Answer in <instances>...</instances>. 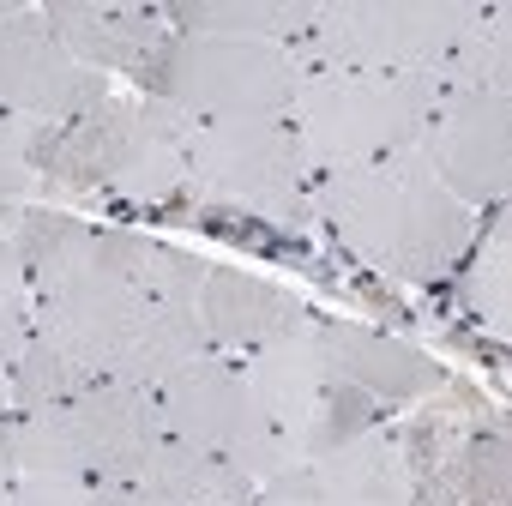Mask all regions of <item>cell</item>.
I'll list each match as a JSON object with an SVG mask.
<instances>
[{
	"label": "cell",
	"mask_w": 512,
	"mask_h": 506,
	"mask_svg": "<svg viewBox=\"0 0 512 506\" xmlns=\"http://www.w3.org/2000/svg\"><path fill=\"white\" fill-rule=\"evenodd\" d=\"M7 235L31 278L37 332L91 374H109L139 314V284L121 260V229L79 223L55 205H7Z\"/></svg>",
	"instance_id": "1"
},
{
	"label": "cell",
	"mask_w": 512,
	"mask_h": 506,
	"mask_svg": "<svg viewBox=\"0 0 512 506\" xmlns=\"http://www.w3.org/2000/svg\"><path fill=\"white\" fill-rule=\"evenodd\" d=\"M314 217L374 272L428 284L476 241V217L434 181L422 151H398L362 169L314 175Z\"/></svg>",
	"instance_id": "2"
},
{
	"label": "cell",
	"mask_w": 512,
	"mask_h": 506,
	"mask_svg": "<svg viewBox=\"0 0 512 506\" xmlns=\"http://www.w3.org/2000/svg\"><path fill=\"white\" fill-rule=\"evenodd\" d=\"M199 121L157 97H103L73 121H49L37 151V187L49 199H169L187 181V145Z\"/></svg>",
	"instance_id": "3"
},
{
	"label": "cell",
	"mask_w": 512,
	"mask_h": 506,
	"mask_svg": "<svg viewBox=\"0 0 512 506\" xmlns=\"http://www.w3.org/2000/svg\"><path fill=\"white\" fill-rule=\"evenodd\" d=\"M488 25L476 0H320L290 43L302 73H446V61Z\"/></svg>",
	"instance_id": "4"
},
{
	"label": "cell",
	"mask_w": 512,
	"mask_h": 506,
	"mask_svg": "<svg viewBox=\"0 0 512 506\" xmlns=\"http://www.w3.org/2000/svg\"><path fill=\"white\" fill-rule=\"evenodd\" d=\"M440 97H446V79L434 73H302L290 127L314 175H338V169L416 151Z\"/></svg>",
	"instance_id": "5"
},
{
	"label": "cell",
	"mask_w": 512,
	"mask_h": 506,
	"mask_svg": "<svg viewBox=\"0 0 512 506\" xmlns=\"http://www.w3.org/2000/svg\"><path fill=\"white\" fill-rule=\"evenodd\" d=\"M139 97H157L199 127L223 121H290L302 67L284 43H241L205 31H169L145 73L133 79Z\"/></svg>",
	"instance_id": "6"
},
{
	"label": "cell",
	"mask_w": 512,
	"mask_h": 506,
	"mask_svg": "<svg viewBox=\"0 0 512 506\" xmlns=\"http://www.w3.org/2000/svg\"><path fill=\"white\" fill-rule=\"evenodd\" d=\"M151 398H157V416H163L169 440H187V446H199L211 458H229L253 488L284 476V470H296L290 440L278 434V422L266 416V404L253 398L241 362H229V356L187 362Z\"/></svg>",
	"instance_id": "7"
},
{
	"label": "cell",
	"mask_w": 512,
	"mask_h": 506,
	"mask_svg": "<svg viewBox=\"0 0 512 506\" xmlns=\"http://www.w3.org/2000/svg\"><path fill=\"white\" fill-rule=\"evenodd\" d=\"M187 187L217 205L253 211L266 223H308L314 217V163L290 121H223L199 127L187 145Z\"/></svg>",
	"instance_id": "8"
},
{
	"label": "cell",
	"mask_w": 512,
	"mask_h": 506,
	"mask_svg": "<svg viewBox=\"0 0 512 506\" xmlns=\"http://www.w3.org/2000/svg\"><path fill=\"white\" fill-rule=\"evenodd\" d=\"M440 398L446 410L434 404L428 416L392 428L410 458V506H506V428L488 422L476 398H452V386Z\"/></svg>",
	"instance_id": "9"
},
{
	"label": "cell",
	"mask_w": 512,
	"mask_h": 506,
	"mask_svg": "<svg viewBox=\"0 0 512 506\" xmlns=\"http://www.w3.org/2000/svg\"><path fill=\"white\" fill-rule=\"evenodd\" d=\"M434 181L470 211H506L512 187V91H446L416 139Z\"/></svg>",
	"instance_id": "10"
},
{
	"label": "cell",
	"mask_w": 512,
	"mask_h": 506,
	"mask_svg": "<svg viewBox=\"0 0 512 506\" xmlns=\"http://www.w3.org/2000/svg\"><path fill=\"white\" fill-rule=\"evenodd\" d=\"M61 422H67L85 482H139L163 440L157 398L145 386H127L109 374H97L73 404H61Z\"/></svg>",
	"instance_id": "11"
},
{
	"label": "cell",
	"mask_w": 512,
	"mask_h": 506,
	"mask_svg": "<svg viewBox=\"0 0 512 506\" xmlns=\"http://www.w3.org/2000/svg\"><path fill=\"white\" fill-rule=\"evenodd\" d=\"M109 97V79L79 67L55 31L43 25V7H25L13 25H0V109L31 121H73Z\"/></svg>",
	"instance_id": "12"
},
{
	"label": "cell",
	"mask_w": 512,
	"mask_h": 506,
	"mask_svg": "<svg viewBox=\"0 0 512 506\" xmlns=\"http://www.w3.org/2000/svg\"><path fill=\"white\" fill-rule=\"evenodd\" d=\"M308 338H314V350H320L326 380H338V386H350V392H368V398H380L386 410H392V404H416V398H440V392L452 386L434 356H422L416 344H398V338H386V332L308 314Z\"/></svg>",
	"instance_id": "13"
},
{
	"label": "cell",
	"mask_w": 512,
	"mask_h": 506,
	"mask_svg": "<svg viewBox=\"0 0 512 506\" xmlns=\"http://www.w3.org/2000/svg\"><path fill=\"white\" fill-rule=\"evenodd\" d=\"M199 326H205V338H211L217 356L241 362V356L266 350L278 338H296L308 326V308L284 284H266V278H253V272H229V266H205Z\"/></svg>",
	"instance_id": "14"
},
{
	"label": "cell",
	"mask_w": 512,
	"mask_h": 506,
	"mask_svg": "<svg viewBox=\"0 0 512 506\" xmlns=\"http://www.w3.org/2000/svg\"><path fill=\"white\" fill-rule=\"evenodd\" d=\"M43 25L55 31V43L79 67H91V73H127V79H139L145 61L157 55V43L169 37L163 13L139 7V0H49Z\"/></svg>",
	"instance_id": "15"
},
{
	"label": "cell",
	"mask_w": 512,
	"mask_h": 506,
	"mask_svg": "<svg viewBox=\"0 0 512 506\" xmlns=\"http://www.w3.org/2000/svg\"><path fill=\"white\" fill-rule=\"evenodd\" d=\"M326 506H410V458L392 434V422L362 428L338 440L332 452L302 464Z\"/></svg>",
	"instance_id": "16"
},
{
	"label": "cell",
	"mask_w": 512,
	"mask_h": 506,
	"mask_svg": "<svg viewBox=\"0 0 512 506\" xmlns=\"http://www.w3.org/2000/svg\"><path fill=\"white\" fill-rule=\"evenodd\" d=\"M241 374H247L253 398L266 404V416L278 422V434L290 440V458H296V434H302V422L320 410V398H326V386H332L326 368H320V350H314L308 326H302L296 338H278V344H266V350L241 356Z\"/></svg>",
	"instance_id": "17"
},
{
	"label": "cell",
	"mask_w": 512,
	"mask_h": 506,
	"mask_svg": "<svg viewBox=\"0 0 512 506\" xmlns=\"http://www.w3.org/2000/svg\"><path fill=\"white\" fill-rule=\"evenodd\" d=\"M139 494L151 506H253V482L229 458H211L169 434L157 440V452L139 476Z\"/></svg>",
	"instance_id": "18"
},
{
	"label": "cell",
	"mask_w": 512,
	"mask_h": 506,
	"mask_svg": "<svg viewBox=\"0 0 512 506\" xmlns=\"http://www.w3.org/2000/svg\"><path fill=\"white\" fill-rule=\"evenodd\" d=\"M175 31H205V37H241V43H296L320 0H175L157 7Z\"/></svg>",
	"instance_id": "19"
},
{
	"label": "cell",
	"mask_w": 512,
	"mask_h": 506,
	"mask_svg": "<svg viewBox=\"0 0 512 506\" xmlns=\"http://www.w3.org/2000/svg\"><path fill=\"white\" fill-rule=\"evenodd\" d=\"M97 374L85 362H73L55 338L31 332V344L19 350V362L7 368V410H61L73 404Z\"/></svg>",
	"instance_id": "20"
},
{
	"label": "cell",
	"mask_w": 512,
	"mask_h": 506,
	"mask_svg": "<svg viewBox=\"0 0 512 506\" xmlns=\"http://www.w3.org/2000/svg\"><path fill=\"white\" fill-rule=\"evenodd\" d=\"M464 308H470L488 332H506V314H512V229H506V211H494L488 229H482L476 247H470Z\"/></svg>",
	"instance_id": "21"
},
{
	"label": "cell",
	"mask_w": 512,
	"mask_h": 506,
	"mask_svg": "<svg viewBox=\"0 0 512 506\" xmlns=\"http://www.w3.org/2000/svg\"><path fill=\"white\" fill-rule=\"evenodd\" d=\"M37 332V308H31V278H25V260L13 235L0 229V374L19 362V350L31 344Z\"/></svg>",
	"instance_id": "22"
},
{
	"label": "cell",
	"mask_w": 512,
	"mask_h": 506,
	"mask_svg": "<svg viewBox=\"0 0 512 506\" xmlns=\"http://www.w3.org/2000/svg\"><path fill=\"white\" fill-rule=\"evenodd\" d=\"M49 139V121L0 109V205H19L25 193H37V151Z\"/></svg>",
	"instance_id": "23"
},
{
	"label": "cell",
	"mask_w": 512,
	"mask_h": 506,
	"mask_svg": "<svg viewBox=\"0 0 512 506\" xmlns=\"http://www.w3.org/2000/svg\"><path fill=\"white\" fill-rule=\"evenodd\" d=\"M253 506H326V500H320L314 476L296 464V470H284V476H272V482L253 488Z\"/></svg>",
	"instance_id": "24"
},
{
	"label": "cell",
	"mask_w": 512,
	"mask_h": 506,
	"mask_svg": "<svg viewBox=\"0 0 512 506\" xmlns=\"http://www.w3.org/2000/svg\"><path fill=\"white\" fill-rule=\"evenodd\" d=\"M13 506H91V488H79V482H19Z\"/></svg>",
	"instance_id": "25"
},
{
	"label": "cell",
	"mask_w": 512,
	"mask_h": 506,
	"mask_svg": "<svg viewBox=\"0 0 512 506\" xmlns=\"http://www.w3.org/2000/svg\"><path fill=\"white\" fill-rule=\"evenodd\" d=\"M91 506H151L139 482H91Z\"/></svg>",
	"instance_id": "26"
},
{
	"label": "cell",
	"mask_w": 512,
	"mask_h": 506,
	"mask_svg": "<svg viewBox=\"0 0 512 506\" xmlns=\"http://www.w3.org/2000/svg\"><path fill=\"white\" fill-rule=\"evenodd\" d=\"M19 13H25V0H0V25H13Z\"/></svg>",
	"instance_id": "27"
},
{
	"label": "cell",
	"mask_w": 512,
	"mask_h": 506,
	"mask_svg": "<svg viewBox=\"0 0 512 506\" xmlns=\"http://www.w3.org/2000/svg\"><path fill=\"white\" fill-rule=\"evenodd\" d=\"M13 494H19V482H13L7 470H0V506H13Z\"/></svg>",
	"instance_id": "28"
},
{
	"label": "cell",
	"mask_w": 512,
	"mask_h": 506,
	"mask_svg": "<svg viewBox=\"0 0 512 506\" xmlns=\"http://www.w3.org/2000/svg\"><path fill=\"white\" fill-rule=\"evenodd\" d=\"M0 416H7V374H0Z\"/></svg>",
	"instance_id": "29"
}]
</instances>
